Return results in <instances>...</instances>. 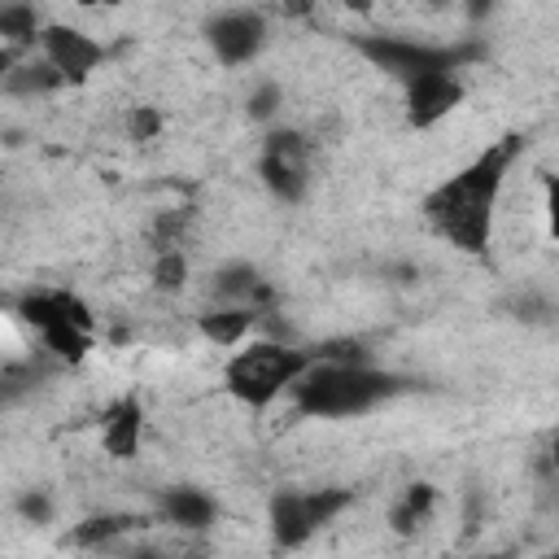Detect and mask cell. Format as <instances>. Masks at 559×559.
Instances as JSON below:
<instances>
[{"label": "cell", "instance_id": "8992f818", "mask_svg": "<svg viewBox=\"0 0 559 559\" xmlns=\"http://www.w3.org/2000/svg\"><path fill=\"white\" fill-rule=\"evenodd\" d=\"M354 502V489H275L266 502V524L275 546L297 550L323 524H332Z\"/></svg>", "mask_w": 559, "mask_h": 559}, {"label": "cell", "instance_id": "52a82bcc", "mask_svg": "<svg viewBox=\"0 0 559 559\" xmlns=\"http://www.w3.org/2000/svg\"><path fill=\"white\" fill-rule=\"evenodd\" d=\"M310 175H314V144L297 127H271L262 135V148H258V179H262V188L275 201L297 205L310 192Z\"/></svg>", "mask_w": 559, "mask_h": 559}, {"label": "cell", "instance_id": "ffe728a7", "mask_svg": "<svg viewBox=\"0 0 559 559\" xmlns=\"http://www.w3.org/2000/svg\"><path fill=\"white\" fill-rule=\"evenodd\" d=\"M17 515H22L26 524H48V520H52V498H48L44 489H26V493L17 498Z\"/></svg>", "mask_w": 559, "mask_h": 559}, {"label": "cell", "instance_id": "3957f363", "mask_svg": "<svg viewBox=\"0 0 559 559\" xmlns=\"http://www.w3.org/2000/svg\"><path fill=\"white\" fill-rule=\"evenodd\" d=\"M314 362V349H297L288 341H245L231 349V358L223 362V389L249 406V411H266L280 397H288V389L297 384V376Z\"/></svg>", "mask_w": 559, "mask_h": 559}, {"label": "cell", "instance_id": "ba28073f", "mask_svg": "<svg viewBox=\"0 0 559 559\" xmlns=\"http://www.w3.org/2000/svg\"><path fill=\"white\" fill-rule=\"evenodd\" d=\"M266 35H271L266 17H262L258 9H249V4L223 9V13H214V17L205 22V44H210L214 61L227 66V70L249 66V61L266 48Z\"/></svg>", "mask_w": 559, "mask_h": 559}, {"label": "cell", "instance_id": "e0dca14e", "mask_svg": "<svg viewBox=\"0 0 559 559\" xmlns=\"http://www.w3.org/2000/svg\"><path fill=\"white\" fill-rule=\"evenodd\" d=\"M135 524H144V520H135V515H92L70 533V542L74 546H105V542H114L118 533H127Z\"/></svg>", "mask_w": 559, "mask_h": 559}, {"label": "cell", "instance_id": "5bb4252c", "mask_svg": "<svg viewBox=\"0 0 559 559\" xmlns=\"http://www.w3.org/2000/svg\"><path fill=\"white\" fill-rule=\"evenodd\" d=\"M44 31V17L35 9V0H0V39H4V57L13 61L22 48H35Z\"/></svg>", "mask_w": 559, "mask_h": 559}, {"label": "cell", "instance_id": "7402d4cb", "mask_svg": "<svg viewBox=\"0 0 559 559\" xmlns=\"http://www.w3.org/2000/svg\"><path fill=\"white\" fill-rule=\"evenodd\" d=\"M463 9H467V17H472V22H480V17H485V13L493 9V0H467Z\"/></svg>", "mask_w": 559, "mask_h": 559}, {"label": "cell", "instance_id": "5b68a950", "mask_svg": "<svg viewBox=\"0 0 559 559\" xmlns=\"http://www.w3.org/2000/svg\"><path fill=\"white\" fill-rule=\"evenodd\" d=\"M354 48L397 83H411L428 70H463L480 52L476 44H432V39H406V35H358Z\"/></svg>", "mask_w": 559, "mask_h": 559}, {"label": "cell", "instance_id": "cb8c5ba5", "mask_svg": "<svg viewBox=\"0 0 559 559\" xmlns=\"http://www.w3.org/2000/svg\"><path fill=\"white\" fill-rule=\"evenodd\" d=\"M546 454H550V467H555V472H559V432H555V437H550V450H546Z\"/></svg>", "mask_w": 559, "mask_h": 559}, {"label": "cell", "instance_id": "ac0fdd59", "mask_svg": "<svg viewBox=\"0 0 559 559\" xmlns=\"http://www.w3.org/2000/svg\"><path fill=\"white\" fill-rule=\"evenodd\" d=\"M249 118L253 122H275L280 118V105H284V87L275 83V79H262L253 92H249Z\"/></svg>", "mask_w": 559, "mask_h": 559}, {"label": "cell", "instance_id": "6da1fadb", "mask_svg": "<svg viewBox=\"0 0 559 559\" xmlns=\"http://www.w3.org/2000/svg\"><path fill=\"white\" fill-rule=\"evenodd\" d=\"M520 153H524V140L502 135V140L485 144L467 166L445 175L437 188H428L419 201L428 231L441 236L450 249L480 258L493 240V223H498L507 179H511V166L520 162Z\"/></svg>", "mask_w": 559, "mask_h": 559}, {"label": "cell", "instance_id": "44dd1931", "mask_svg": "<svg viewBox=\"0 0 559 559\" xmlns=\"http://www.w3.org/2000/svg\"><path fill=\"white\" fill-rule=\"evenodd\" d=\"M542 210H546V227L559 240V170L542 175Z\"/></svg>", "mask_w": 559, "mask_h": 559}, {"label": "cell", "instance_id": "9c48e42d", "mask_svg": "<svg viewBox=\"0 0 559 559\" xmlns=\"http://www.w3.org/2000/svg\"><path fill=\"white\" fill-rule=\"evenodd\" d=\"M35 48H39V57H44L66 83H83V79H92V74L109 61V48H105L100 39H92L87 31L66 26V22H44Z\"/></svg>", "mask_w": 559, "mask_h": 559}, {"label": "cell", "instance_id": "2e32d148", "mask_svg": "<svg viewBox=\"0 0 559 559\" xmlns=\"http://www.w3.org/2000/svg\"><path fill=\"white\" fill-rule=\"evenodd\" d=\"M188 284V253L183 245H162L153 253V288L157 293H179Z\"/></svg>", "mask_w": 559, "mask_h": 559}, {"label": "cell", "instance_id": "30bf717a", "mask_svg": "<svg viewBox=\"0 0 559 559\" xmlns=\"http://www.w3.org/2000/svg\"><path fill=\"white\" fill-rule=\"evenodd\" d=\"M467 96V83H463V70H428L411 83H402V114H406V127L415 131H428L437 127L441 118H450Z\"/></svg>", "mask_w": 559, "mask_h": 559}, {"label": "cell", "instance_id": "4fadbf2b", "mask_svg": "<svg viewBox=\"0 0 559 559\" xmlns=\"http://www.w3.org/2000/svg\"><path fill=\"white\" fill-rule=\"evenodd\" d=\"M258 323H262V319H258V306H249V301H223V306L197 314V332H201L205 341L223 345V349L245 345Z\"/></svg>", "mask_w": 559, "mask_h": 559}, {"label": "cell", "instance_id": "9a60e30c", "mask_svg": "<svg viewBox=\"0 0 559 559\" xmlns=\"http://www.w3.org/2000/svg\"><path fill=\"white\" fill-rule=\"evenodd\" d=\"M432 511H437V485L415 480V485H406V489L393 498V507H389V528H393V533H419V528L432 520Z\"/></svg>", "mask_w": 559, "mask_h": 559}, {"label": "cell", "instance_id": "d6986e66", "mask_svg": "<svg viewBox=\"0 0 559 559\" xmlns=\"http://www.w3.org/2000/svg\"><path fill=\"white\" fill-rule=\"evenodd\" d=\"M166 127V118L153 109V105H131L127 109V135L131 140H157Z\"/></svg>", "mask_w": 559, "mask_h": 559}, {"label": "cell", "instance_id": "277c9868", "mask_svg": "<svg viewBox=\"0 0 559 559\" xmlns=\"http://www.w3.org/2000/svg\"><path fill=\"white\" fill-rule=\"evenodd\" d=\"M17 319H26L35 328V336L44 341V349L61 362H79L87 358L92 349V336H96V319H92V306L70 293V288H26L17 301H13Z\"/></svg>", "mask_w": 559, "mask_h": 559}, {"label": "cell", "instance_id": "603a6c76", "mask_svg": "<svg viewBox=\"0 0 559 559\" xmlns=\"http://www.w3.org/2000/svg\"><path fill=\"white\" fill-rule=\"evenodd\" d=\"M79 9H114V4H122V0H74Z\"/></svg>", "mask_w": 559, "mask_h": 559}, {"label": "cell", "instance_id": "7a4b0ae2", "mask_svg": "<svg viewBox=\"0 0 559 559\" xmlns=\"http://www.w3.org/2000/svg\"><path fill=\"white\" fill-rule=\"evenodd\" d=\"M402 393L393 371L371 367L367 358H319L297 376L288 402L310 419H358Z\"/></svg>", "mask_w": 559, "mask_h": 559}, {"label": "cell", "instance_id": "7c38bea8", "mask_svg": "<svg viewBox=\"0 0 559 559\" xmlns=\"http://www.w3.org/2000/svg\"><path fill=\"white\" fill-rule=\"evenodd\" d=\"M157 520L170 528L197 533V528H210L218 520V502H214V493H205L197 485H170L157 493Z\"/></svg>", "mask_w": 559, "mask_h": 559}, {"label": "cell", "instance_id": "8fae6325", "mask_svg": "<svg viewBox=\"0 0 559 559\" xmlns=\"http://www.w3.org/2000/svg\"><path fill=\"white\" fill-rule=\"evenodd\" d=\"M140 437H144V411H140V397L127 393V397L109 402L105 415H100V445H105V454L118 459V463H127V459L140 454Z\"/></svg>", "mask_w": 559, "mask_h": 559}]
</instances>
